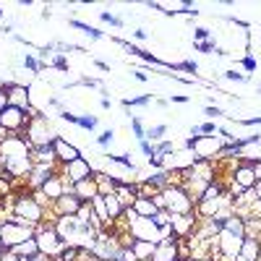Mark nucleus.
<instances>
[{"mask_svg": "<svg viewBox=\"0 0 261 261\" xmlns=\"http://www.w3.org/2000/svg\"><path fill=\"white\" fill-rule=\"evenodd\" d=\"M18 261H34V256H18Z\"/></svg>", "mask_w": 261, "mask_h": 261, "instance_id": "3c124183", "label": "nucleus"}, {"mask_svg": "<svg viewBox=\"0 0 261 261\" xmlns=\"http://www.w3.org/2000/svg\"><path fill=\"white\" fill-rule=\"evenodd\" d=\"M232 120H235L238 125H261V118H235V115H232Z\"/></svg>", "mask_w": 261, "mask_h": 261, "instance_id": "58836bf2", "label": "nucleus"}, {"mask_svg": "<svg viewBox=\"0 0 261 261\" xmlns=\"http://www.w3.org/2000/svg\"><path fill=\"white\" fill-rule=\"evenodd\" d=\"M13 253H16V256H37V253H39L37 241H34V238H29V241H24L21 246H16V248H13Z\"/></svg>", "mask_w": 261, "mask_h": 261, "instance_id": "4be33fe9", "label": "nucleus"}, {"mask_svg": "<svg viewBox=\"0 0 261 261\" xmlns=\"http://www.w3.org/2000/svg\"><path fill=\"white\" fill-rule=\"evenodd\" d=\"M94 65H97V68H99V71H110V65H107L105 60H94Z\"/></svg>", "mask_w": 261, "mask_h": 261, "instance_id": "de8ad7c7", "label": "nucleus"}, {"mask_svg": "<svg viewBox=\"0 0 261 261\" xmlns=\"http://www.w3.org/2000/svg\"><path fill=\"white\" fill-rule=\"evenodd\" d=\"M81 199L73 193V191H68L65 196H60V199L53 204V217L58 220V217H76L79 214V209H81Z\"/></svg>", "mask_w": 261, "mask_h": 261, "instance_id": "9b49d317", "label": "nucleus"}, {"mask_svg": "<svg viewBox=\"0 0 261 261\" xmlns=\"http://www.w3.org/2000/svg\"><path fill=\"white\" fill-rule=\"evenodd\" d=\"M130 130H134V136H136L139 141H144V139H146V128H144V123H141V118H139V115L130 118Z\"/></svg>", "mask_w": 261, "mask_h": 261, "instance_id": "cd10ccee", "label": "nucleus"}, {"mask_svg": "<svg viewBox=\"0 0 261 261\" xmlns=\"http://www.w3.org/2000/svg\"><path fill=\"white\" fill-rule=\"evenodd\" d=\"M167 125L165 123H160V125H151V128H146V141H151V144H154V141H162L165 136H167Z\"/></svg>", "mask_w": 261, "mask_h": 261, "instance_id": "5701e85b", "label": "nucleus"}, {"mask_svg": "<svg viewBox=\"0 0 261 261\" xmlns=\"http://www.w3.org/2000/svg\"><path fill=\"white\" fill-rule=\"evenodd\" d=\"M53 146H55V157H58V162H63V165H68V162H73V160L81 157V151H79L73 144L65 141L63 136H58V139L53 141Z\"/></svg>", "mask_w": 261, "mask_h": 261, "instance_id": "2eb2a0df", "label": "nucleus"}, {"mask_svg": "<svg viewBox=\"0 0 261 261\" xmlns=\"http://www.w3.org/2000/svg\"><path fill=\"white\" fill-rule=\"evenodd\" d=\"M53 261H58V258H53Z\"/></svg>", "mask_w": 261, "mask_h": 261, "instance_id": "4d7b16f0", "label": "nucleus"}, {"mask_svg": "<svg viewBox=\"0 0 261 261\" xmlns=\"http://www.w3.org/2000/svg\"><path fill=\"white\" fill-rule=\"evenodd\" d=\"M151 99H154V94H141L134 99H123V107L125 110H130V107H146V105H151Z\"/></svg>", "mask_w": 261, "mask_h": 261, "instance_id": "393cba45", "label": "nucleus"}, {"mask_svg": "<svg viewBox=\"0 0 261 261\" xmlns=\"http://www.w3.org/2000/svg\"><path fill=\"white\" fill-rule=\"evenodd\" d=\"M73 193L79 196L81 201H92L94 196H99V186H97L94 175L86 178V180H81V183H76V186H73Z\"/></svg>", "mask_w": 261, "mask_h": 261, "instance_id": "dca6fc26", "label": "nucleus"}, {"mask_svg": "<svg viewBox=\"0 0 261 261\" xmlns=\"http://www.w3.org/2000/svg\"><path fill=\"white\" fill-rule=\"evenodd\" d=\"M258 97H261V86H258Z\"/></svg>", "mask_w": 261, "mask_h": 261, "instance_id": "6e6d98bb", "label": "nucleus"}, {"mask_svg": "<svg viewBox=\"0 0 261 261\" xmlns=\"http://www.w3.org/2000/svg\"><path fill=\"white\" fill-rule=\"evenodd\" d=\"M134 37H136L139 42H144V39H149V32H146V29H136V32H134Z\"/></svg>", "mask_w": 261, "mask_h": 261, "instance_id": "a18cd8bd", "label": "nucleus"}, {"mask_svg": "<svg viewBox=\"0 0 261 261\" xmlns=\"http://www.w3.org/2000/svg\"><path fill=\"white\" fill-rule=\"evenodd\" d=\"M99 21H105V24H110V27H115V29H123V27H125V21H123L120 16H115L113 11H99Z\"/></svg>", "mask_w": 261, "mask_h": 261, "instance_id": "b1692460", "label": "nucleus"}, {"mask_svg": "<svg viewBox=\"0 0 261 261\" xmlns=\"http://www.w3.org/2000/svg\"><path fill=\"white\" fill-rule=\"evenodd\" d=\"M134 76H136V81H146V79H149V76L141 73V71H134Z\"/></svg>", "mask_w": 261, "mask_h": 261, "instance_id": "8fccbe9b", "label": "nucleus"}, {"mask_svg": "<svg viewBox=\"0 0 261 261\" xmlns=\"http://www.w3.org/2000/svg\"><path fill=\"white\" fill-rule=\"evenodd\" d=\"M24 68H29V71L37 76V73H42V68H45V63H39L34 55H24Z\"/></svg>", "mask_w": 261, "mask_h": 261, "instance_id": "c85d7f7f", "label": "nucleus"}, {"mask_svg": "<svg viewBox=\"0 0 261 261\" xmlns=\"http://www.w3.org/2000/svg\"><path fill=\"white\" fill-rule=\"evenodd\" d=\"M222 79L235 81V84H251V76H246V73H238L235 68H232V71H225V73H222Z\"/></svg>", "mask_w": 261, "mask_h": 261, "instance_id": "473e14b6", "label": "nucleus"}, {"mask_svg": "<svg viewBox=\"0 0 261 261\" xmlns=\"http://www.w3.org/2000/svg\"><path fill=\"white\" fill-rule=\"evenodd\" d=\"M157 243L154 241H139V238H134V243H130V251L136 253L139 261H151V253H154Z\"/></svg>", "mask_w": 261, "mask_h": 261, "instance_id": "a211bd4d", "label": "nucleus"}, {"mask_svg": "<svg viewBox=\"0 0 261 261\" xmlns=\"http://www.w3.org/2000/svg\"><path fill=\"white\" fill-rule=\"evenodd\" d=\"M139 149L144 151L146 157H151V154H154V144H151V141H146V139H144V141H139Z\"/></svg>", "mask_w": 261, "mask_h": 261, "instance_id": "ea45409f", "label": "nucleus"}, {"mask_svg": "<svg viewBox=\"0 0 261 261\" xmlns=\"http://www.w3.org/2000/svg\"><path fill=\"white\" fill-rule=\"evenodd\" d=\"M209 39H214L212 29H206V27H196L193 29V42H209Z\"/></svg>", "mask_w": 261, "mask_h": 261, "instance_id": "2f4dec72", "label": "nucleus"}, {"mask_svg": "<svg viewBox=\"0 0 261 261\" xmlns=\"http://www.w3.org/2000/svg\"><path fill=\"white\" fill-rule=\"evenodd\" d=\"M53 65L58 71H68V63H65V58H63V53H58L55 58H53Z\"/></svg>", "mask_w": 261, "mask_h": 261, "instance_id": "4c0bfd02", "label": "nucleus"}, {"mask_svg": "<svg viewBox=\"0 0 261 261\" xmlns=\"http://www.w3.org/2000/svg\"><path fill=\"white\" fill-rule=\"evenodd\" d=\"M39 191L47 196V201H50V204H55V201L60 199V196H65L68 191H73V186H71V183H65L63 172H55V175H53V178H50L45 186H42Z\"/></svg>", "mask_w": 261, "mask_h": 261, "instance_id": "f8f14e48", "label": "nucleus"}, {"mask_svg": "<svg viewBox=\"0 0 261 261\" xmlns=\"http://www.w3.org/2000/svg\"><path fill=\"white\" fill-rule=\"evenodd\" d=\"M58 136H60V134L50 130V120H47V115H42V113H37L34 118H29L27 130H24V139H27L32 146H47V144H53Z\"/></svg>", "mask_w": 261, "mask_h": 261, "instance_id": "39448f33", "label": "nucleus"}, {"mask_svg": "<svg viewBox=\"0 0 261 261\" xmlns=\"http://www.w3.org/2000/svg\"><path fill=\"white\" fill-rule=\"evenodd\" d=\"M217 128H220V125L209 120V123H201V125H193L191 128V136H201V134L204 136H212V134H217Z\"/></svg>", "mask_w": 261, "mask_h": 261, "instance_id": "a878e982", "label": "nucleus"}, {"mask_svg": "<svg viewBox=\"0 0 261 261\" xmlns=\"http://www.w3.org/2000/svg\"><path fill=\"white\" fill-rule=\"evenodd\" d=\"M3 92H6V99H8L11 107H18V110H24V113H29L34 107L32 97H29V86H24V84L8 81V84H3Z\"/></svg>", "mask_w": 261, "mask_h": 261, "instance_id": "1a4fd4ad", "label": "nucleus"}, {"mask_svg": "<svg viewBox=\"0 0 261 261\" xmlns=\"http://www.w3.org/2000/svg\"><path fill=\"white\" fill-rule=\"evenodd\" d=\"M92 175H94V167H92L89 160H84V157H79V160H73L68 165H63V178H68L71 186H76V183H81L86 178H92Z\"/></svg>", "mask_w": 261, "mask_h": 261, "instance_id": "9d476101", "label": "nucleus"}, {"mask_svg": "<svg viewBox=\"0 0 261 261\" xmlns=\"http://www.w3.org/2000/svg\"><path fill=\"white\" fill-rule=\"evenodd\" d=\"M105 261H120V258H105Z\"/></svg>", "mask_w": 261, "mask_h": 261, "instance_id": "864d4df0", "label": "nucleus"}, {"mask_svg": "<svg viewBox=\"0 0 261 261\" xmlns=\"http://www.w3.org/2000/svg\"><path fill=\"white\" fill-rule=\"evenodd\" d=\"M204 115H209V118H220V115H225V113H222V107H217V105H206V107H204Z\"/></svg>", "mask_w": 261, "mask_h": 261, "instance_id": "e433bc0d", "label": "nucleus"}, {"mask_svg": "<svg viewBox=\"0 0 261 261\" xmlns=\"http://www.w3.org/2000/svg\"><path fill=\"white\" fill-rule=\"evenodd\" d=\"M193 50H196V53H206V55H209V53H214V50H217V45H214V39H209V42H193Z\"/></svg>", "mask_w": 261, "mask_h": 261, "instance_id": "f704fd0d", "label": "nucleus"}, {"mask_svg": "<svg viewBox=\"0 0 261 261\" xmlns=\"http://www.w3.org/2000/svg\"><path fill=\"white\" fill-rule=\"evenodd\" d=\"M6 107H8V99H6V92H3V84H0V115H3Z\"/></svg>", "mask_w": 261, "mask_h": 261, "instance_id": "c03bdc74", "label": "nucleus"}, {"mask_svg": "<svg viewBox=\"0 0 261 261\" xmlns=\"http://www.w3.org/2000/svg\"><path fill=\"white\" fill-rule=\"evenodd\" d=\"M154 151H157L160 157H167V154H172V151H175V144L167 141V139H162V141L154 144Z\"/></svg>", "mask_w": 261, "mask_h": 261, "instance_id": "c756f323", "label": "nucleus"}, {"mask_svg": "<svg viewBox=\"0 0 261 261\" xmlns=\"http://www.w3.org/2000/svg\"><path fill=\"white\" fill-rule=\"evenodd\" d=\"M34 241L42 256L47 258H60V253L65 251V241L60 238V232L55 230V222H42L39 227H34Z\"/></svg>", "mask_w": 261, "mask_h": 261, "instance_id": "20e7f679", "label": "nucleus"}, {"mask_svg": "<svg viewBox=\"0 0 261 261\" xmlns=\"http://www.w3.org/2000/svg\"><path fill=\"white\" fill-rule=\"evenodd\" d=\"M29 238H34V227L21 222L18 217H8L0 222V251H13Z\"/></svg>", "mask_w": 261, "mask_h": 261, "instance_id": "7ed1b4c3", "label": "nucleus"}, {"mask_svg": "<svg viewBox=\"0 0 261 261\" xmlns=\"http://www.w3.org/2000/svg\"><path fill=\"white\" fill-rule=\"evenodd\" d=\"M167 102H178V105H186V102H191V97H186V94H170V99Z\"/></svg>", "mask_w": 261, "mask_h": 261, "instance_id": "37998d69", "label": "nucleus"}, {"mask_svg": "<svg viewBox=\"0 0 261 261\" xmlns=\"http://www.w3.org/2000/svg\"><path fill=\"white\" fill-rule=\"evenodd\" d=\"M60 118H63L65 123H73V125H76V120H79V115H73V113H68V110H60Z\"/></svg>", "mask_w": 261, "mask_h": 261, "instance_id": "79ce46f5", "label": "nucleus"}, {"mask_svg": "<svg viewBox=\"0 0 261 261\" xmlns=\"http://www.w3.org/2000/svg\"><path fill=\"white\" fill-rule=\"evenodd\" d=\"M118 258H120V261H139L136 253L130 251V248H120V256H118Z\"/></svg>", "mask_w": 261, "mask_h": 261, "instance_id": "a19ab883", "label": "nucleus"}, {"mask_svg": "<svg viewBox=\"0 0 261 261\" xmlns=\"http://www.w3.org/2000/svg\"><path fill=\"white\" fill-rule=\"evenodd\" d=\"M53 175H55V165H34L32 172H29V188L32 191H39Z\"/></svg>", "mask_w": 261, "mask_h": 261, "instance_id": "4468645a", "label": "nucleus"}, {"mask_svg": "<svg viewBox=\"0 0 261 261\" xmlns=\"http://www.w3.org/2000/svg\"><path fill=\"white\" fill-rule=\"evenodd\" d=\"M165 204H167V214H191L196 209V201L188 196V191L183 186H175V183H170L165 191Z\"/></svg>", "mask_w": 261, "mask_h": 261, "instance_id": "423d86ee", "label": "nucleus"}, {"mask_svg": "<svg viewBox=\"0 0 261 261\" xmlns=\"http://www.w3.org/2000/svg\"><path fill=\"white\" fill-rule=\"evenodd\" d=\"M3 256H6V251H0V261H3Z\"/></svg>", "mask_w": 261, "mask_h": 261, "instance_id": "603ef678", "label": "nucleus"}, {"mask_svg": "<svg viewBox=\"0 0 261 261\" xmlns=\"http://www.w3.org/2000/svg\"><path fill=\"white\" fill-rule=\"evenodd\" d=\"M0 18H3V8H0Z\"/></svg>", "mask_w": 261, "mask_h": 261, "instance_id": "5fc2aeb1", "label": "nucleus"}, {"mask_svg": "<svg viewBox=\"0 0 261 261\" xmlns=\"http://www.w3.org/2000/svg\"><path fill=\"white\" fill-rule=\"evenodd\" d=\"M32 144L24 136H6L0 139V162H3L6 172L11 175V180L16 178H29V172L34 167L32 162Z\"/></svg>", "mask_w": 261, "mask_h": 261, "instance_id": "f257e3e1", "label": "nucleus"}, {"mask_svg": "<svg viewBox=\"0 0 261 261\" xmlns=\"http://www.w3.org/2000/svg\"><path fill=\"white\" fill-rule=\"evenodd\" d=\"M45 214H47V209H45V206H42V204L34 199L32 191L13 196V204H11V217H18L21 222H27V225H32V227H39L42 222H45Z\"/></svg>", "mask_w": 261, "mask_h": 261, "instance_id": "f03ea898", "label": "nucleus"}, {"mask_svg": "<svg viewBox=\"0 0 261 261\" xmlns=\"http://www.w3.org/2000/svg\"><path fill=\"white\" fill-rule=\"evenodd\" d=\"M105 160H110V162H115V165H120V167L130 170L134 175H139V167L134 165V160H130L128 154H110V151H107V154H105Z\"/></svg>", "mask_w": 261, "mask_h": 261, "instance_id": "aec40b11", "label": "nucleus"}, {"mask_svg": "<svg viewBox=\"0 0 261 261\" xmlns=\"http://www.w3.org/2000/svg\"><path fill=\"white\" fill-rule=\"evenodd\" d=\"M151 261H180V243H178V238H165V241H160L154 253H151Z\"/></svg>", "mask_w": 261, "mask_h": 261, "instance_id": "ddd939ff", "label": "nucleus"}, {"mask_svg": "<svg viewBox=\"0 0 261 261\" xmlns=\"http://www.w3.org/2000/svg\"><path fill=\"white\" fill-rule=\"evenodd\" d=\"M76 125L84 128V130H94V128L99 125V118H97V115H79Z\"/></svg>", "mask_w": 261, "mask_h": 261, "instance_id": "bb28decb", "label": "nucleus"}, {"mask_svg": "<svg viewBox=\"0 0 261 261\" xmlns=\"http://www.w3.org/2000/svg\"><path fill=\"white\" fill-rule=\"evenodd\" d=\"M241 65H243V71H246V76H251L256 68H258V60L253 58V55H246L243 60H241Z\"/></svg>", "mask_w": 261, "mask_h": 261, "instance_id": "72a5a7b5", "label": "nucleus"}, {"mask_svg": "<svg viewBox=\"0 0 261 261\" xmlns=\"http://www.w3.org/2000/svg\"><path fill=\"white\" fill-rule=\"evenodd\" d=\"M68 24H71L73 29H81V32H84L86 37H89V39H105V34H102L99 29H94V27H89V24H84V21H79V18H71Z\"/></svg>", "mask_w": 261, "mask_h": 261, "instance_id": "412c9836", "label": "nucleus"}, {"mask_svg": "<svg viewBox=\"0 0 261 261\" xmlns=\"http://www.w3.org/2000/svg\"><path fill=\"white\" fill-rule=\"evenodd\" d=\"M146 162H149V167H154V170H165V157H160L157 151L151 157H146Z\"/></svg>", "mask_w": 261, "mask_h": 261, "instance_id": "c9c22d12", "label": "nucleus"}, {"mask_svg": "<svg viewBox=\"0 0 261 261\" xmlns=\"http://www.w3.org/2000/svg\"><path fill=\"white\" fill-rule=\"evenodd\" d=\"M27 123H29V115L18 107H6L3 115H0V136H18L21 130H27Z\"/></svg>", "mask_w": 261, "mask_h": 261, "instance_id": "0eeeda50", "label": "nucleus"}, {"mask_svg": "<svg viewBox=\"0 0 261 261\" xmlns=\"http://www.w3.org/2000/svg\"><path fill=\"white\" fill-rule=\"evenodd\" d=\"M113 141H115V128H107V130H102V134L97 136V144H99L102 149H107Z\"/></svg>", "mask_w": 261, "mask_h": 261, "instance_id": "7c9ffc66", "label": "nucleus"}, {"mask_svg": "<svg viewBox=\"0 0 261 261\" xmlns=\"http://www.w3.org/2000/svg\"><path fill=\"white\" fill-rule=\"evenodd\" d=\"M134 209H136V214H139V217H144V220H149V217H154V214L160 212V209H157V204L151 201V196H144V193H139V196H136Z\"/></svg>", "mask_w": 261, "mask_h": 261, "instance_id": "f3484780", "label": "nucleus"}, {"mask_svg": "<svg viewBox=\"0 0 261 261\" xmlns=\"http://www.w3.org/2000/svg\"><path fill=\"white\" fill-rule=\"evenodd\" d=\"M3 261H18V256H16L13 251H6V256H3Z\"/></svg>", "mask_w": 261, "mask_h": 261, "instance_id": "09e8293b", "label": "nucleus"}, {"mask_svg": "<svg viewBox=\"0 0 261 261\" xmlns=\"http://www.w3.org/2000/svg\"><path fill=\"white\" fill-rule=\"evenodd\" d=\"M105 206H107V214H110V222L120 220L123 212H125V206L118 201V196H115V193H107V196H105Z\"/></svg>", "mask_w": 261, "mask_h": 261, "instance_id": "6ab92c4d", "label": "nucleus"}, {"mask_svg": "<svg viewBox=\"0 0 261 261\" xmlns=\"http://www.w3.org/2000/svg\"><path fill=\"white\" fill-rule=\"evenodd\" d=\"M232 186H238L241 191H251L258 183V170L251 167L246 160H238V165L232 167V175H230Z\"/></svg>", "mask_w": 261, "mask_h": 261, "instance_id": "6e6552de", "label": "nucleus"}, {"mask_svg": "<svg viewBox=\"0 0 261 261\" xmlns=\"http://www.w3.org/2000/svg\"><path fill=\"white\" fill-rule=\"evenodd\" d=\"M99 105H102V110H110V107H113L110 97H102V99H99Z\"/></svg>", "mask_w": 261, "mask_h": 261, "instance_id": "49530a36", "label": "nucleus"}]
</instances>
